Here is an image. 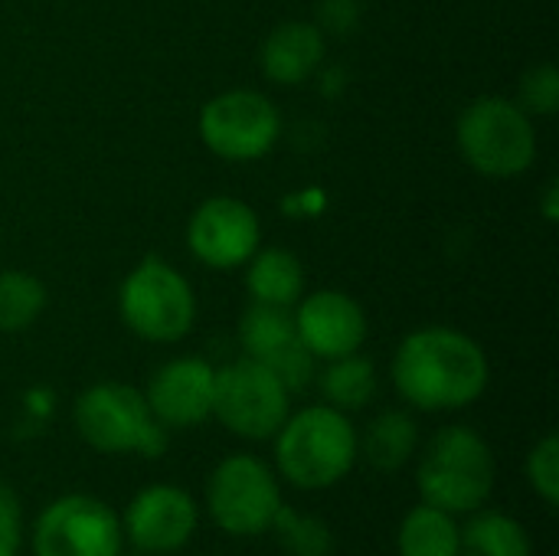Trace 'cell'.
<instances>
[{"label":"cell","instance_id":"cell-1","mask_svg":"<svg viewBox=\"0 0 559 556\" xmlns=\"http://www.w3.org/2000/svg\"><path fill=\"white\" fill-rule=\"evenodd\" d=\"M390 377L413 410L455 413L485 397L491 364L472 334L449 324H429L400 341Z\"/></svg>","mask_w":559,"mask_h":556},{"label":"cell","instance_id":"cell-2","mask_svg":"<svg viewBox=\"0 0 559 556\" xmlns=\"http://www.w3.org/2000/svg\"><path fill=\"white\" fill-rule=\"evenodd\" d=\"M357 436L350 416L328 403L288 413L275 433V472L298 492L334 488L360 459Z\"/></svg>","mask_w":559,"mask_h":556},{"label":"cell","instance_id":"cell-3","mask_svg":"<svg viewBox=\"0 0 559 556\" xmlns=\"http://www.w3.org/2000/svg\"><path fill=\"white\" fill-rule=\"evenodd\" d=\"M495 452L488 439L465 426L452 423L442 426L419 456L416 465V488L419 501L459 518L485 508L495 492Z\"/></svg>","mask_w":559,"mask_h":556},{"label":"cell","instance_id":"cell-4","mask_svg":"<svg viewBox=\"0 0 559 556\" xmlns=\"http://www.w3.org/2000/svg\"><path fill=\"white\" fill-rule=\"evenodd\" d=\"M72 423L79 439L102 456L160 459L170 449V429L160 426L138 387L102 380L75 397Z\"/></svg>","mask_w":559,"mask_h":556},{"label":"cell","instance_id":"cell-5","mask_svg":"<svg viewBox=\"0 0 559 556\" xmlns=\"http://www.w3.org/2000/svg\"><path fill=\"white\" fill-rule=\"evenodd\" d=\"M455 141L472 170L491 180H511L537 161L534 118L504 95H481L459 115Z\"/></svg>","mask_w":559,"mask_h":556},{"label":"cell","instance_id":"cell-6","mask_svg":"<svg viewBox=\"0 0 559 556\" xmlns=\"http://www.w3.org/2000/svg\"><path fill=\"white\" fill-rule=\"evenodd\" d=\"M124 328L147 344H177L197 324V295L187 275L160 256H144L118 288Z\"/></svg>","mask_w":559,"mask_h":556},{"label":"cell","instance_id":"cell-7","mask_svg":"<svg viewBox=\"0 0 559 556\" xmlns=\"http://www.w3.org/2000/svg\"><path fill=\"white\" fill-rule=\"evenodd\" d=\"M282 505L278 472L259 456H226L206 478V514L229 537H259L272 531Z\"/></svg>","mask_w":559,"mask_h":556},{"label":"cell","instance_id":"cell-8","mask_svg":"<svg viewBox=\"0 0 559 556\" xmlns=\"http://www.w3.org/2000/svg\"><path fill=\"white\" fill-rule=\"evenodd\" d=\"M206 151L229 164L262 161L282 138L278 105L255 88H226L213 95L197 118Z\"/></svg>","mask_w":559,"mask_h":556},{"label":"cell","instance_id":"cell-9","mask_svg":"<svg viewBox=\"0 0 559 556\" xmlns=\"http://www.w3.org/2000/svg\"><path fill=\"white\" fill-rule=\"evenodd\" d=\"M288 413H292V393L265 364L252 357H239L216 370L213 416L236 439L246 442L275 439Z\"/></svg>","mask_w":559,"mask_h":556},{"label":"cell","instance_id":"cell-10","mask_svg":"<svg viewBox=\"0 0 559 556\" xmlns=\"http://www.w3.org/2000/svg\"><path fill=\"white\" fill-rule=\"evenodd\" d=\"M33 556H118L121 518L102 498L62 495L49 501L33 524Z\"/></svg>","mask_w":559,"mask_h":556},{"label":"cell","instance_id":"cell-11","mask_svg":"<svg viewBox=\"0 0 559 556\" xmlns=\"http://www.w3.org/2000/svg\"><path fill=\"white\" fill-rule=\"evenodd\" d=\"M259 246H262L259 213L239 197H210L193 210L187 223L190 256L213 272L242 269Z\"/></svg>","mask_w":559,"mask_h":556},{"label":"cell","instance_id":"cell-12","mask_svg":"<svg viewBox=\"0 0 559 556\" xmlns=\"http://www.w3.org/2000/svg\"><path fill=\"white\" fill-rule=\"evenodd\" d=\"M197 528H200V505L187 488L167 482H154L141 488L121 514L124 541H131L134 551L151 556L183 551L193 541Z\"/></svg>","mask_w":559,"mask_h":556},{"label":"cell","instance_id":"cell-13","mask_svg":"<svg viewBox=\"0 0 559 556\" xmlns=\"http://www.w3.org/2000/svg\"><path fill=\"white\" fill-rule=\"evenodd\" d=\"M295 331L318 360L357 354L367 341V311L341 288H318L298 298Z\"/></svg>","mask_w":559,"mask_h":556},{"label":"cell","instance_id":"cell-14","mask_svg":"<svg viewBox=\"0 0 559 556\" xmlns=\"http://www.w3.org/2000/svg\"><path fill=\"white\" fill-rule=\"evenodd\" d=\"M216 367L203 357H174L154 370L144 400L151 416L167 429H190L213 419Z\"/></svg>","mask_w":559,"mask_h":556},{"label":"cell","instance_id":"cell-15","mask_svg":"<svg viewBox=\"0 0 559 556\" xmlns=\"http://www.w3.org/2000/svg\"><path fill=\"white\" fill-rule=\"evenodd\" d=\"M328 36L311 20H288L275 26L259 49V69L275 85H301L324 66Z\"/></svg>","mask_w":559,"mask_h":556},{"label":"cell","instance_id":"cell-16","mask_svg":"<svg viewBox=\"0 0 559 556\" xmlns=\"http://www.w3.org/2000/svg\"><path fill=\"white\" fill-rule=\"evenodd\" d=\"M246 292L252 301L262 305H282L295 308L305 295V265L292 249L272 246L255 249V256L246 262Z\"/></svg>","mask_w":559,"mask_h":556},{"label":"cell","instance_id":"cell-17","mask_svg":"<svg viewBox=\"0 0 559 556\" xmlns=\"http://www.w3.org/2000/svg\"><path fill=\"white\" fill-rule=\"evenodd\" d=\"M419 449V426L413 419V413L406 410H386L377 419H370V426L364 429V436H357V452L367 459L370 469L377 472H400L413 462Z\"/></svg>","mask_w":559,"mask_h":556},{"label":"cell","instance_id":"cell-18","mask_svg":"<svg viewBox=\"0 0 559 556\" xmlns=\"http://www.w3.org/2000/svg\"><path fill=\"white\" fill-rule=\"evenodd\" d=\"M242 357H252L259 364H272L278 354H285L288 347L298 344V331H295V311L282 308V305H262L252 301L242 315H239V328H236Z\"/></svg>","mask_w":559,"mask_h":556},{"label":"cell","instance_id":"cell-19","mask_svg":"<svg viewBox=\"0 0 559 556\" xmlns=\"http://www.w3.org/2000/svg\"><path fill=\"white\" fill-rule=\"evenodd\" d=\"M459 556H534V547L531 534L518 518L478 508L468 514V524L462 528Z\"/></svg>","mask_w":559,"mask_h":556},{"label":"cell","instance_id":"cell-20","mask_svg":"<svg viewBox=\"0 0 559 556\" xmlns=\"http://www.w3.org/2000/svg\"><path fill=\"white\" fill-rule=\"evenodd\" d=\"M462 528L452 514L419 501L406 511L396 531V554L400 556H459Z\"/></svg>","mask_w":559,"mask_h":556},{"label":"cell","instance_id":"cell-21","mask_svg":"<svg viewBox=\"0 0 559 556\" xmlns=\"http://www.w3.org/2000/svg\"><path fill=\"white\" fill-rule=\"evenodd\" d=\"M314 380L324 393V403L347 416L357 410H367L377 397V367L360 351L328 360V367Z\"/></svg>","mask_w":559,"mask_h":556},{"label":"cell","instance_id":"cell-22","mask_svg":"<svg viewBox=\"0 0 559 556\" xmlns=\"http://www.w3.org/2000/svg\"><path fill=\"white\" fill-rule=\"evenodd\" d=\"M46 311V285L33 272L7 269L0 272V331L20 334L33 328Z\"/></svg>","mask_w":559,"mask_h":556},{"label":"cell","instance_id":"cell-23","mask_svg":"<svg viewBox=\"0 0 559 556\" xmlns=\"http://www.w3.org/2000/svg\"><path fill=\"white\" fill-rule=\"evenodd\" d=\"M272 531L278 534V541H282L288 556L334 554V531L321 518H314L308 511H295V508L282 505L275 521H272Z\"/></svg>","mask_w":559,"mask_h":556},{"label":"cell","instance_id":"cell-24","mask_svg":"<svg viewBox=\"0 0 559 556\" xmlns=\"http://www.w3.org/2000/svg\"><path fill=\"white\" fill-rule=\"evenodd\" d=\"M524 475H527V485L534 488V495L550 508H559V436L557 433H547L531 452H527V462H524Z\"/></svg>","mask_w":559,"mask_h":556},{"label":"cell","instance_id":"cell-25","mask_svg":"<svg viewBox=\"0 0 559 556\" xmlns=\"http://www.w3.org/2000/svg\"><path fill=\"white\" fill-rule=\"evenodd\" d=\"M531 118H550L559 111V69L540 62L521 75V88L514 98Z\"/></svg>","mask_w":559,"mask_h":556},{"label":"cell","instance_id":"cell-26","mask_svg":"<svg viewBox=\"0 0 559 556\" xmlns=\"http://www.w3.org/2000/svg\"><path fill=\"white\" fill-rule=\"evenodd\" d=\"M360 13H364V3L360 0H321L318 3V29L328 36V33H337V36H347L357 29L360 23Z\"/></svg>","mask_w":559,"mask_h":556},{"label":"cell","instance_id":"cell-27","mask_svg":"<svg viewBox=\"0 0 559 556\" xmlns=\"http://www.w3.org/2000/svg\"><path fill=\"white\" fill-rule=\"evenodd\" d=\"M20 541H23V501L16 488L7 478H0V544L16 551Z\"/></svg>","mask_w":559,"mask_h":556},{"label":"cell","instance_id":"cell-28","mask_svg":"<svg viewBox=\"0 0 559 556\" xmlns=\"http://www.w3.org/2000/svg\"><path fill=\"white\" fill-rule=\"evenodd\" d=\"M23 410H26V416L39 426V423H46L49 416H52V410H56V397H52V390H46V387H33V390H26V397H23Z\"/></svg>","mask_w":559,"mask_h":556},{"label":"cell","instance_id":"cell-29","mask_svg":"<svg viewBox=\"0 0 559 556\" xmlns=\"http://www.w3.org/2000/svg\"><path fill=\"white\" fill-rule=\"evenodd\" d=\"M559 187L557 180L554 184H547V197H544V216L550 220V223H557L559 220Z\"/></svg>","mask_w":559,"mask_h":556},{"label":"cell","instance_id":"cell-30","mask_svg":"<svg viewBox=\"0 0 559 556\" xmlns=\"http://www.w3.org/2000/svg\"><path fill=\"white\" fill-rule=\"evenodd\" d=\"M0 556H16V551H13V547H3V544H0Z\"/></svg>","mask_w":559,"mask_h":556},{"label":"cell","instance_id":"cell-31","mask_svg":"<svg viewBox=\"0 0 559 556\" xmlns=\"http://www.w3.org/2000/svg\"><path fill=\"white\" fill-rule=\"evenodd\" d=\"M118 556H151V554H141V551H134V554H118Z\"/></svg>","mask_w":559,"mask_h":556}]
</instances>
